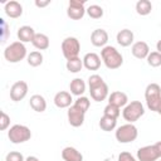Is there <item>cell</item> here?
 <instances>
[{"label": "cell", "instance_id": "f546056e", "mask_svg": "<svg viewBox=\"0 0 161 161\" xmlns=\"http://www.w3.org/2000/svg\"><path fill=\"white\" fill-rule=\"evenodd\" d=\"M146 60H147V64L150 67L157 68V67L161 65V53H158L157 50L156 52H150V54L147 55Z\"/></svg>", "mask_w": 161, "mask_h": 161}, {"label": "cell", "instance_id": "60d3db41", "mask_svg": "<svg viewBox=\"0 0 161 161\" xmlns=\"http://www.w3.org/2000/svg\"><path fill=\"white\" fill-rule=\"evenodd\" d=\"M158 114H161V107H160V109H158V112H157Z\"/></svg>", "mask_w": 161, "mask_h": 161}, {"label": "cell", "instance_id": "d590c367", "mask_svg": "<svg viewBox=\"0 0 161 161\" xmlns=\"http://www.w3.org/2000/svg\"><path fill=\"white\" fill-rule=\"evenodd\" d=\"M49 4H50L49 0H45V1H39V0H36V1H35V6H38V8H44V6L49 5Z\"/></svg>", "mask_w": 161, "mask_h": 161}, {"label": "cell", "instance_id": "f1b7e54d", "mask_svg": "<svg viewBox=\"0 0 161 161\" xmlns=\"http://www.w3.org/2000/svg\"><path fill=\"white\" fill-rule=\"evenodd\" d=\"M86 13H87L88 16L92 18V19H99V18L103 16V9H102V6H99V5H97V4L89 5V6L87 8Z\"/></svg>", "mask_w": 161, "mask_h": 161}, {"label": "cell", "instance_id": "ac0fdd59", "mask_svg": "<svg viewBox=\"0 0 161 161\" xmlns=\"http://www.w3.org/2000/svg\"><path fill=\"white\" fill-rule=\"evenodd\" d=\"M108 103L113 104V106H117L119 108L121 107H126L127 103H128V97H127V94L125 92L114 91L108 96Z\"/></svg>", "mask_w": 161, "mask_h": 161}, {"label": "cell", "instance_id": "cb8c5ba5", "mask_svg": "<svg viewBox=\"0 0 161 161\" xmlns=\"http://www.w3.org/2000/svg\"><path fill=\"white\" fill-rule=\"evenodd\" d=\"M31 44L34 45V48H36L38 50H47L50 45V42H49V38L48 35L43 34V33H36Z\"/></svg>", "mask_w": 161, "mask_h": 161}, {"label": "cell", "instance_id": "9c48e42d", "mask_svg": "<svg viewBox=\"0 0 161 161\" xmlns=\"http://www.w3.org/2000/svg\"><path fill=\"white\" fill-rule=\"evenodd\" d=\"M86 3L80 1V0H70L68 3V8H67V15L68 18H70L72 20H80L84 14H86V8H84Z\"/></svg>", "mask_w": 161, "mask_h": 161}, {"label": "cell", "instance_id": "44dd1931", "mask_svg": "<svg viewBox=\"0 0 161 161\" xmlns=\"http://www.w3.org/2000/svg\"><path fill=\"white\" fill-rule=\"evenodd\" d=\"M62 158L64 161H83V155L72 146H67L62 150Z\"/></svg>", "mask_w": 161, "mask_h": 161}, {"label": "cell", "instance_id": "83f0119b", "mask_svg": "<svg viewBox=\"0 0 161 161\" xmlns=\"http://www.w3.org/2000/svg\"><path fill=\"white\" fill-rule=\"evenodd\" d=\"M152 10V4L151 1L148 0H138L136 3V11L138 15H142V16H146L151 13Z\"/></svg>", "mask_w": 161, "mask_h": 161}, {"label": "cell", "instance_id": "52a82bcc", "mask_svg": "<svg viewBox=\"0 0 161 161\" xmlns=\"http://www.w3.org/2000/svg\"><path fill=\"white\" fill-rule=\"evenodd\" d=\"M114 136H116V140L119 143H130V142H133L137 138L138 131H137V127L133 123H126V125L119 126L116 130Z\"/></svg>", "mask_w": 161, "mask_h": 161}, {"label": "cell", "instance_id": "b9f144b4", "mask_svg": "<svg viewBox=\"0 0 161 161\" xmlns=\"http://www.w3.org/2000/svg\"><path fill=\"white\" fill-rule=\"evenodd\" d=\"M160 161H161V160H160Z\"/></svg>", "mask_w": 161, "mask_h": 161}, {"label": "cell", "instance_id": "5bb4252c", "mask_svg": "<svg viewBox=\"0 0 161 161\" xmlns=\"http://www.w3.org/2000/svg\"><path fill=\"white\" fill-rule=\"evenodd\" d=\"M91 43L94 47L104 48L108 43V33L104 29H94L91 34Z\"/></svg>", "mask_w": 161, "mask_h": 161}, {"label": "cell", "instance_id": "8fae6325", "mask_svg": "<svg viewBox=\"0 0 161 161\" xmlns=\"http://www.w3.org/2000/svg\"><path fill=\"white\" fill-rule=\"evenodd\" d=\"M84 116H86V112L74 104H72L68 108L67 117H68V122L72 127H80L84 123Z\"/></svg>", "mask_w": 161, "mask_h": 161}, {"label": "cell", "instance_id": "30bf717a", "mask_svg": "<svg viewBox=\"0 0 161 161\" xmlns=\"http://www.w3.org/2000/svg\"><path fill=\"white\" fill-rule=\"evenodd\" d=\"M29 87L28 83L24 80H18L15 82L11 87H10V98L14 102H20L21 99H24L28 94Z\"/></svg>", "mask_w": 161, "mask_h": 161}, {"label": "cell", "instance_id": "e0dca14e", "mask_svg": "<svg viewBox=\"0 0 161 161\" xmlns=\"http://www.w3.org/2000/svg\"><path fill=\"white\" fill-rule=\"evenodd\" d=\"M101 58L96 53H87L83 57V67L88 70H97L101 67Z\"/></svg>", "mask_w": 161, "mask_h": 161}, {"label": "cell", "instance_id": "d6a6232c", "mask_svg": "<svg viewBox=\"0 0 161 161\" xmlns=\"http://www.w3.org/2000/svg\"><path fill=\"white\" fill-rule=\"evenodd\" d=\"M5 161H25L24 156L19 151H10L5 156Z\"/></svg>", "mask_w": 161, "mask_h": 161}, {"label": "cell", "instance_id": "6da1fadb", "mask_svg": "<svg viewBox=\"0 0 161 161\" xmlns=\"http://www.w3.org/2000/svg\"><path fill=\"white\" fill-rule=\"evenodd\" d=\"M88 87H89V93L93 101L96 102H102L104 101L109 94V89L107 83L103 80V78L99 74H92L88 78Z\"/></svg>", "mask_w": 161, "mask_h": 161}, {"label": "cell", "instance_id": "ba28073f", "mask_svg": "<svg viewBox=\"0 0 161 161\" xmlns=\"http://www.w3.org/2000/svg\"><path fill=\"white\" fill-rule=\"evenodd\" d=\"M60 48H62V53H63L64 58L68 60V59L78 57V54L80 52V43L75 36H67L62 42Z\"/></svg>", "mask_w": 161, "mask_h": 161}, {"label": "cell", "instance_id": "4dcf8cb0", "mask_svg": "<svg viewBox=\"0 0 161 161\" xmlns=\"http://www.w3.org/2000/svg\"><path fill=\"white\" fill-rule=\"evenodd\" d=\"M103 114L104 116H108V117H112V118H118V116L121 114V108L117 107V106H113V104H107L103 109Z\"/></svg>", "mask_w": 161, "mask_h": 161}, {"label": "cell", "instance_id": "4316f807", "mask_svg": "<svg viewBox=\"0 0 161 161\" xmlns=\"http://www.w3.org/2000/svg\"><path fill=\"white\" fill-rule=\"evenodd\" d=\"M43 59H44V57H43L42 52H39V50L30 52L28 54V57H26V62H28V64L30 67H39V65H42Z\"/></svg>", "mask_w": 161, "mask_h": 161}, {"label": "cell", "instance_id": "ffe728a7", "mask_svg": "<svg viewBox=\"0 0 161 161\" xmlns=\"http://www.w3.org/2000/svg\"><path fill=\"white\" fill-rule=\"evenodd\" d=\"M133 39H135L133 31L130 29L119 30L117 33V36H116V40L121 47H130L131 44H133Z\"/></svg>", "mask_w": 161, "mask_h": 161}, {"label": "cell", "instance_id": "3957f363", "mask_svg": "<svg viewBox=\"0 0 161 161\" xmlns=\"http://www.w3.org/2000/svg\"><path fill=\"white\" fill-rule=\"evenodd\" d=\"M145 99L148 109L157 113L161 107V86L157 83H150L145 89Z\"/></svg>", "mask_w": 161, "mask_h": 161}, {"label": "cell", "instance_id": "836d02e7", "mask_svg": "<svg viewBox=\"0 0 161 161\" xmlns=\"http://www.w3.org/2000/svg\"><path fill=\"white\" fill-rule=\"evenodd\" d=\"M9 126H10V116L6 112L1 111V116H0V130L1 131H5Z\"/></svg>", "mask_w": 161, "mask_h": 161}, {"label": "cell", "instance_id": "d6986e66", "mask_svg": "<svg viewBox=\"0 0 161 161\" xmlns=\"http://www.w3.org/2000/svg\"><path fill=\"white\" fill-rule=\"evenodd\" d=\"M35 30L31 28V26H29V25H23V26H20L19 29H18V33H16V36H18V39H19V42H21V43H31L33 42V39H34V36H35Z\"/></svg>", "mask_w": 161, "mask_h": 161}, {"label": "cell", "instance_id": "4fadbf2b", "mask_svg": "<svg viewBox=\"0 0 161 161\" xmlns=\"http://www.w3.org/2000/svg\"><path fill=\"white\" fill-rule=\"evenodd\" d=\"M131 53L137 59H146L147 55L150 54V47H148V44L146 42L140 40V42H136V43L132 44Z\"/></svg>", "mask_w": 161, "mask_h": 161}, {"label": "cell", "instance_id": "ab89813d", "mask_svg": "<svg viewBox=\"0 0 161 161\" xmlns=\"http://www.w3.org/2000/svg\"><path fill=\"white\" fill-rule=\"evenodd\" d=\"M103 161H113V160H112V158H104Z\"/></svg>", "mask_w": 161, "mask_h": 161}, {"label": "cell", "instance_id": "74e56055", "mask_svg": "<svg viewBox=\"0 0 161 161\" xmlns=\"http://www.w3.org/2000/svg\"><path fill=\"white\" fill-rule=\"evenodd\" d=\"M25 161H40L36 156H28L26 158H25Z\"/></svg>", "mask_w": 161, "mask_h": 161}, {"label": "cell", "instance_id": "5b68a950", "mask_svg": "<svg viewBox=\"0 0 161 161\" xmlns=\"http://www.w3.org/2000/svg\"><path fill=\"white\" fill-rule=\"evenodd\" d=\"M8 138L11 143H24L31 138V131L24 125H14L8 131Z\"/></svg>", "mask_w": 161, "mask_h": 161}, {"label": "cell", "instance_id": "8d00e7d4", "mask_svg": "<svg viewBox=\"0 0 161 161\" xmlns=\"http://www.w3.org/2000/svg\"><path fill=\"white\" fill-rule=\"evenodd\" d=\"M155 146H156V148H157V151H158V155H160V157H161V141H157L156 143H153Z\"/></svg>", "mask_w": 161, "mask_h": 161}, {"label": "cell", "instance_id": "277c9868", "mask_svg": "<svg viewBox=\"0 0 161 161\" xmlns=\"http://www.w3.org/2000/svg\"><path fill=\"white\" fill-rule=\"evenodd\" d=\"M26 47L21 42H13L4 49V58L9 63H19L24 58H26Z\"/></svg>", "mask_w": 161, "mask_h": 161}, {"label": "cell", "instance_id": "d4e9b609", "mask_svg": "<svg viewBox=\"0 0 161 161\" xmlns=\"http://www.w3.org/2000/svg\"><path fill=\"white\" fill-rule=\"evenodd\" d=\"M117 126V119L116 118H112V117H108V116H102L101 119H99V127L101 130L106 131V132H111L116 128Z\"/></svg>", "mask_w": 161, "mask_h": 161}, {"label": "cell", "instance_id": "9a60e30c", "mask_svg": "<svg viewBox=\"0 0 161 161\" xmlns=\"http://www.w3.org/2000/svg\"><path fill=\"white\" fill-rule=\"evenodd\" d=\"M53 101L58 108H69L72 106V102H73L72 93H69L67 91H60L54 96Z\"/></svg>", "mask_w": 161, "mask_h": 161}, {"label": "cell", "instance_id": "7a4b0ae2", "mask_svg": "<svg viewBox=\"0 0 161 161\" xmlns=\"http://www.w3.org/2000/svg\"><path fill=\"white\" fill-rule=\"evenodd\" d=\"M101 58L108 69H118L123 64L122 54L112 45H106L101 50Z\"/></svg>", "mask_w": 161, "mask_h": 161}, {"label": "cell", "instance_id": "603a6c76", "mask_svg": "<svg viewBox=\"0 0 161 161\" xmlns=\"http://www.w3.org/2000/svg\"><path fill=\"white\" fill-rule=\"evenodd\" d=\"M69 89L72 94L77 97H82L83 93L86 92V82L82 78H74L69 83Z\"/></svg>", "mask_w": 161, "mask_h": 161}, {"label": "cell", "instance_id": "7c38bea8", "mask_svg": "<svg viewBox=\"0 0 161 161\" xmlns=\"http://www.w3.org/2000/svg\"><path fill=\"white\" fill-rule=\"evenodd\" d=\"M158 158H160V155L155 145H147L137 150L138 161H156Z\"/></svg>", "mask_w": 161, "mask_h": 161}, {"label": "cell", "instance_id": "1f68e13d", "mask_svg": "<svg viewBox=\"0 0 161 161\" xmlns=\"http://www.w3.org/2000/svg\"><path fill=\"white\" fill-rule=\"evenodd\" d=\"M73 104H74V106H77L78 108H80L82 111L87 112V111H88V108H89V106H91V102H89V99H88L87 97L82 96V97H78V98L74 101V103H73Z\"/></svg>", "mask_w": 161, "mask_h": 161}, {"label": "cell", "instance_id": "484cf974", "mask_svg": "<svg viewBox=\"0 0 161 161\" xmlns=\"http://www.w3.org/2000/svg\"><path fill=\"white\" fill-rule=\"evenodd\" d=\"M65 67H67V70L68 72H70V73H78L83 68V59H80L79 57L68 59Z\"/></svg>", "mask_w": 161, "mask_h": 161}, {"label": "cell", "instance_id": "f35d334b", "mask_svg": "<svg viewBox=\"0 0 161 161\" xmlns=\"http://www.w3.org/2000/svg\"><path fill=\"white\" fill-rule=\"evenodd\" d=\"M156 50H157L158 53H161V39L156 43Z\"/></svg>", "mask_w": 161, "mask_h": 161}, {"label": "cell", "instance_id": "e575fe53", "mask_svg": "<svg viewBox=\"0 0 161 161\" xmlns=\"http://www.w3.org/2000/svg\"><path fill=\"white\" fill-rule=\"evenodd\" d=\"M117 161H138L133 155H131L130 152L127 151H122L119 155H118V158Z\"/></svg>", "mask_w": 161, "mask_h": 161}, {"label": "cell", "instance_id": "7402d4cb", "mask_svg": "<svg viewBox=\"0 0 161 161\" xmlns=\"http://www.w3.org/2000/svg\"><path fill=\"white\" fill-rule=\"evenodd\" d=\"M29 104L35 112H39V113L47 109V101L42 94H33L29 99Z\"/></svg>", "mask_w": 161, "mask_h": 161}, {"label": "cell", "instance_id": "8992f818", "mask_svg": "<svg viewBox=\"0 0 161 161\" xmlns=\"http://www.w3.org/2000/svg\"><path fill=\"white\" fill-rule=\"evenodd\" d=\"M145 114V107L140 101H131L127 103V106L122 111V116L125 121L128 123H133L137 119H140Z\"/></svg>", "mask_w": 161, "mask_h": 161}, {"label": "cell", "instance_id": "2e32d148", "mask_svg": "<svg viewBox=\"0 0 161 161\" xmlns=\"http://www.w3.org/2000/svg\"><path fill=\"white\" fill-rule=\"evenodd\" d=\"M4 10H5V14L9 16V18H13V19H16V18H20L23 15V5L15 0H10L5 4L4 6Z\"/></svg>", "mask_w": 161, "mask_h": 161}]
</instances>
